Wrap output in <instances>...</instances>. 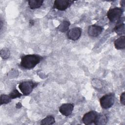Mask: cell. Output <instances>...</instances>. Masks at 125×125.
I'll list each match as a JSON object with an SVG mask.
<instances>
[{
    "mask_svg": "<svg viewBox=\"0 0 125 125\" xmlns=\"http://www.w3.org/2000/svg\"><path fill=\"white\" fill-rule=\"evenodd\" d=\"M43 59V57L37 54H28L21 58L20 66L25 69L35 67Z\"/></svg>",
    "mask_w": 125,
    "mask_h": 125,
    "instance_id": "cell-1",
    "label": "cell"
},
{
    "mask_svg": "<svg viewBox=\"0 0 125 125\" xmlns=\"http://www.w3.org/2000/svg\"><path fill=\"white\" fill-rule=\"evenodd\" d=\"M114 30L118 35H124L125 34V24L124 23H120L115 27Z\"/></svg>",
    "mask_w": 125,
    "mask_h": 125,
    "instance_id": "cell-14",
    "label": "cell"
},
{
    "mask_svg": "<svg viewBox=\"0 0 125 125\" xmlns=\"http://www.w3.org/2000/svg\"><path fill=\"white\" fill-rule=\"evenodd\" d=\"M34 21L32 20H31L30 21H29V24H30V25H33V24H34Z\"/></svg>",
    "mask_w": 125,
    "mask_h": 125,
    "instance_id": "cell-22",
    "label": "cell"
},
{
    "mask_svg": "<svg viewBox=\"0 0 125 125\" xmlns=\"http://www.w3.org/2000/svg\"><path fill=\"white\" fill-rule=\"evenodd\" d=\"M115 101V95L114 93H108L102 96L100 99L101 107L104 109H108L111 107Z\"/></svg>",
    "mask_w": 125,
    "mask_h": 125,
    "instance_id": "cell-3",
    "label": "cell"
},
{
    "mask_svg": "<svg viewBox=\"0 0 125 125\" xmlns=\"http://www.w3.org/2000/svg\"><path fill=\"white\" fill-rule=\"evenodd\" d=\"M73 1L69 0H56L54 2L53 8L59 10L64 11L73 3Z\"/></svg>",
    "mask_w": 125,
    "mask_h": 125,
    "instance_id": "cell-5",
    "label": "cell"
},
{
    "mask_svg": "<svg viewBox=\"0 0 125 125\" xmlns=\"http://www.w3.org/2000/svg\"><path fill=\"white\" fill-rule=\"evenodd\" d=\"M74 105L70 103L63 104L59 107V111L62 114L65 116L70 115L73 110Z\"/></svg>",
    "mask_w": 125,
    "mask_h": 125,
    "instance_id": "cell-8",
    "label": "cell"
},
{
    "mask_svg": "<svg viewBox=\"0 0 125 125\" xmlns=\"http://www.w3.org/2000/svg\"><path fill=\"white\" fill-rule=\"evenodd\" d=\"M9 95L11 99H14L17 98H20L21 96V94L17 89H13Z\"/></svg>",
    "mask_w": 125,
    "mask_h": 125,
    "instance_id": "cell-18",
    "label": "cell"
},
{
    "mask_svg": "<svg viewBox=\"0 0 125 125\" xmlns=\"http://www.w3.org/2000/svg\"><path fill=\"white\" fill-rule=\"evenodd\" d=\"M107 122V117L105 115L98 113L97 116L94 124L96 125H104L106 124Z\"/></svg>",
    "mask_w": 125,
    "mask_h": 125,
    "instance_id": "cell-11",
    "label": "cell"
},
{
    "mask_svg": "<svg viewBox=\"0 0 125 125\" xmlns=\"http://www.w3.org/2000/svg\"><path fill=\"white\" fill-rule=\"evenodd\" d=\"M114 46L117 49H124L125 47V37L121 36L114 41Z\"/></svg>",
    "mask_w": 125,
    "mask_h": 125,
    "instance_id": "cell-10",
    "label": "cell"
},
{
    "mask_svg": "<svg viewBox=\"0 0 125 125\" xmlns=\"http://www.w3.org/2000/svg\"><path fill=\"white\" fill-rule=\"evenodd\" d=\"M38 83L31 81H26L20 83L19 88L24 95H28L31 93L33 89L38 85Z\"/></svg>",
    "mask_w": 125,
    "mask_h": 125,
    "instance_id": "cell-2",
    "label": "cell"
},
{
    "mask_svg": "<svg viewBox=\"0 0 125 125\" xmlns=\"http://www.w3.org/2000/svg\"><path fill=\"white\" fill-rule=\"evenodd\" d=\"M120 3H121V5L122 6V7H124L125 6V0H122L120 2Z\"/></svg>",
    "mask_w": 125,
    "mask_h": 125,
    "instance_id": "cell-20",
    "label": "cell"
},
{
    "mask_svg": "<svg viewBox=\"0 0 125 125\" xmlns=\"http://www.w3.org/2000/svg\"><path fill=\"white\" fill-rule=\"evenodd\" d=\"M10 56L9 50L6 48H3L0 51V56L3 59H6L9 58Z\"/></svg>",
    "mask_w": 125,
    "mask_h": 125,
    "instance_id": "cell-17",
    "label": "cell"
},
{
    "mask_svg": "<svg viewBox=\"0 0 125 125\" xmlns=\"http://www.w3.org/2000/svg\"><path fill=\"white\" fill-rule=\"evenodd\" d=\"M103 31V28L99 25H91L88 27V34L92 37H96L99 36Z\"/></svg>",
    "mask_w": 125,
    "mask_h": 125,
    "instance_id": "cell-9",
    "label": "cell"
},
{
    "mask_svg": "<svg viewBox=\"0 0 125 125\" xmlns=\"http://www.w3.org/2000/svg\"><path fill=\"white\" fill-rule=\"evenodd\" d=\"M70 25V23L67 21H63L58 27L59 30L62 32H64L66 31Z\"/></svg>",
    "mask_w": 125,
    "mask_h": 125,
    "instance_id": "cell-15",
    "label": "cell"
},
{
    "mask_svg": "<svg viewBox=\"0 0 125 125\" xmlns=\"http://www.w3.org/2000/svg\"><path fill=\"white\" fill-rule=\"evenodd\" d=\"M120 102L123 105L125 104V92H123L120 96Z\"/></svg>",
    "mask_w": 125,
    "mask_h": 125,
    "instance_id": "cell-19",
    "label": "cell"
},
{
    "mask_svg": "<svg viewBox=\"0 0 125 125\" xmlns=\"http://www.w3.org/2000/svg\"><path fill=\"white\" fill-rule=\"evenodd\" d=\"M42 0H30L28 1V5L32 9H35L40 8L43 3Z\"/></svg>",
    "mask_w": 125,
    "mask_h": 125,
    "instance_id": "cell-12",
    "label": "cell"
},
{
    "mask_svg": "<svg viewBox=\"0 0 125 125\" xmlns=\"http://www.w3.org/2000/svg\"><path fill=\"white\" fill-rule=\"evenodd\" d=\"M123 13V10L121 8L114 7L110 9L107 13L108 19L110 21L114 22L120 20Z\"/></svg>",
    "mask_w": 125,
    "mask_h": 125,
    "instance_id": "cell-4",
    "label": "cell"
},
{
    "mask_svg": "<svg viewBox=\"0 0 125 125\" xmlns=\"http://www.w3.org/2000/svg\"><path fill=\"white\" fill-rule=\"evenodd\" d=\"M0 104H7L10 103L11 101V98L10 97L9 95H6V94H2L0 95Z\"/></svg>",
    "mask_w": 125,
    "mask_h": 125,
    "instance_id": "cell-16",
    "label": "cell"
},
{
    "mask_svg": "<svg viewBox=\"0 0 125 125\" xmlns=\"http://www.w3.org/2000/svg\"><path fill=\"white\" fill-rule=\"evenodd\" d=\"M82 29L79 27H74L70 30L67 33V37L69 39L72 41L77 40L80 38L82 34Z\"/></svg>",
    "mask_w": 125,
    "mask_h": 125,
    "instance_id": "cell-7",
    "label": "cell"
},
{
    "mask_svg": "<svg viewBox=\"0 0 125 125\" xmlns=\"http://www.w3.org/2000/svg\"><path fill=\"white\" fill-rule=\"evenodd\" d=\"M55 122L54 117L52 115H49L46 116L45 118L42 119L41 121V125H52Z\"/></svg>",
    "mask_w": 125,
    "mask_h": 125,
    "instance_id": "cell-13",
    "label": "cell"
},
{
    "mask_svg": "<svg viewBox=\"0 0 125 125\" xmlns=\"http://www.w3.org/2000/svg\"><path fill=\"white\" fill-rule=\"evenodd\" d=\"M21 107V104L20 103H18L16 104V107H17V108H20V107Z\"/></svg>",
    "mask_w": 125,
    "mask_h": 125,
    "instance_id": "cell-21",
    "label": "cell"
},
{
    "mask_svg": "<svg viewBox=\"0 0 125 125\" xmlns=\"http://www.w3.org/2000/svg\"><path fill=\"white\" fill-rule=\"evenodd\" d=\"M97 115L98 113L95 111H89L83 115L82 118V121L86 125L92 124L94 123Z\"/></svg>",
    "mask_w": 125,
    "mask_h": 125,
    "instance_id": "cell-6",
    "label": "cell"
}]
</instances>
